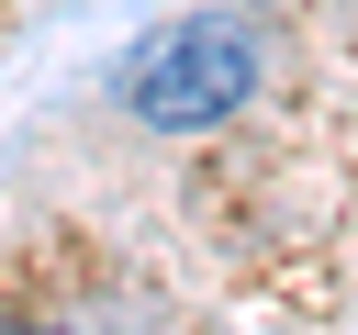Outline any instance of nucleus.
<instances>
[{
  "label": "nucleus",
  "mask_w": 358,
  "mask_h": 335,
  "mask_svg": "<svg viewBox=\"0 0 358 335\" xmlns=\"http://www.w3.org/2000/svg\"><path fill=\"white\" fill-rule=\"evenodd\" d=\"M257 67H268V45L246 11H190L145 56H123V112L145 134H213L257 100Z\"/></svg>",
  "instance_id": "obj_1"
},
{
  "label": "nucleus",
  "mask_w": 358,
  "mask_h": 335,
  "mask_svg": "<svg viewBox=\"0 0 358 335\" xmlns=\"http://www.w3.org/2000/svg\"><path fill=\"white\" fill-rule=\"evenodd\" d=\"M0 335H67V324H0Z\"/></svg>",
  "instance_id": "obj_2"
}]
</instances>
